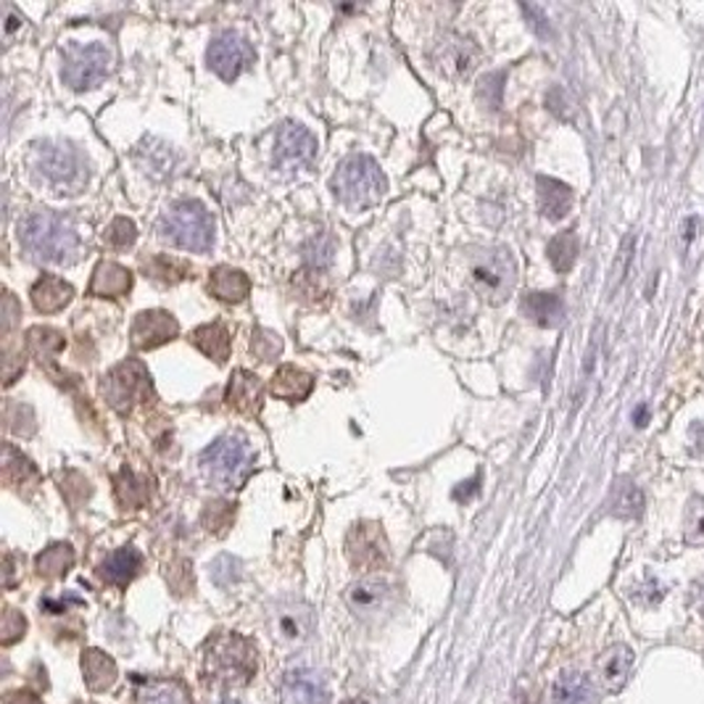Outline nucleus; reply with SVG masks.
Segmentation results:
<instances>
[{
	"label": "nucleus",
	"mask_w": 704,
	"mask_h": 704,
	"mask_svg": "<svg viewBox=\"0 0 704 704\" xmlns=\"http://www.w3.org/2000/svg\"><path fill=\"white\" fill-rule=\"evenodd\" d=\"M19 241H22L24 252L32 259L45 264H72L77 262L79 248V233L74 230L64 216L53 212H35L24 216L19 222Z\"/></svg>",
	"instance_id": "nucleus-1"
},
{
	"label": "nucleus",
	"mask_w": 704,
	"mask_h": 704,
	"mask_svg": "<svg viewBox=\"0 0 704 704\" xmlns=\"http://www.w3.org/2000/svg\"><path fill=\"white\" fill-rule=\"evenodd\" d=\"M201 470L214 489H243V483H246L248 476L254 472V451L246 433L233 430L225 433L222 438H216V441L201 454Z\"/></svg>",
	"instance_id": "nucleus-2"
},
{
	"label": "nucleus",
	"mask_w": 704,
	"mask_h": 704,
	"mask_svg": "<svg viewBox=\"0 0 704 704\" xmlns=\"http://www.w3.org/2000/svg\"><path fill=\"white\" fill-rule=\"evenodd\" d=\"M203 670L222 686H246L256 675V649L238 633H220L203 647Z\"/></svg>",
	"instance_id": "nucleus-3"
},
{
	"label": "nucleus",
	"mask_w": 704,
	"mask_h": 704,
	"mask_svg": "<svg viewBox=\"0 0 704 704\" xmlns=\"http://www.w3.org/2000/svg\"><path fill=\"white\" fill-rule=\"evenodd\" d=\"M30 167L56 193H77L87 182V159L72 143H35Z\"/></svg>",
	"instance_id": "nucleus-4"
},
{
	"label": "nucleus",
	"mask_w": 704,
	"mask_h": 704,
	"mask_svg": "<svg viewBox=\"0 0 704 704\" xmlns=\"http://www.w3.org/2000/svg\"><path fill=\"white\" fill-rule=\"evenodd\" d=\"M159 238L185 252L203 254L214 246V220L199 201H180L161 216Z\"/></svg>",
	"instance_id": "nucleus-5"
},
{
	"label": "nucleus",
	"mask_w": 704,
	"mask_h": 704,
	"mask_svg": "<svg viewBox=\"0 0 704 704\" xmlns=\"http://www.w3.org/2000/svg\"><path fill=\"white\" fill-rule=\"evenodd\" d=\"M385 188H388V182H385V174L377 167V161L362 153L343 159L333 178V193L346 206L354 209H367L381 203Z\"/></svg>",
	"instance_id": "nucleus-6"
},
{
	"label": "nucleus",
	"mask_w": 704,
	"mask_h": 704,
	"mask_svg": "<svg viewBox=\"0 0 704 704\" xmlns=\"http://www.w3.org/2000/svg\"><path fill=\"white\" fill-rule=\"evenodd\" d=\"M470 280L489 303L510 299L514 282H518V267H514L512 254L499 246L478 248L476 254H470Z\"/></svg>",
	"instance_id": "nucleus-7"
},
{
	"label": "nucleus",
	"mask_w": 704,
	"mask_h": 704,
	"mask_svg": "<svg viewBox=\"0 0 704 704\" xmlns=\"http://www.w3.org/2000/svg\"><path fill=\"white\" fill-rule=\"evenodd\" d=\"M100 394L119 415H130L138 404H146L153 396L151 375H148L146 364L138 359H127L114 367L100 383Z\"/></svg>",
	"instance_id": "nucleus-8"
},
{
	"label": "nucleus",
	"mask_w": 704,
	"mask_h": 704,
	"mask_svg": "<svg viewBox=\"0 0 704 704\" xmlns=\"http://www.w3.org/2000/svg\"><path fill=\"white\" fill-rule=\"evenodd\" d=\"M114 56L106 45H70L64 53V70L61 77L72 90H90L104 83L111 72Z\"/></svg>",
	"instance_id": "nucleus-9"
},
{
	"label": "nucleus",
	"mask_w": 704,
	"mask_h": 704,
	"mask_svg": "<svg viewBox=\"0 0 704 704\" xmlns=\"http://www.w3.org/2000/svg\"><path fill=\"white\" fill-rule=\"evenodd\" d=\"M206 61L209 66H212L222 79H225V83H233V79H238L243 72L252 70L256 53L246 38L238 35V32L227 30V32H220V35L209 43Z\"/></svg>",
	"instance_id": "nucleus-10"
},
{
	"label": "nucleus",
	"mask_w": 704,
	"mask_h": 704,
	"mask_svg": "<svg viewBox=\"0 0 704 704\" xmlns=\"http://www.w3.org/2000/svg\"><path fill=\"white\" fill-rule=\"evenodd\" d=\"M349 562L359 570H381L388 565L391 546L383 527L377 523H359L349 531L346 538Z\"/></svg>",
	"instance_id": "nucleus-11"
},
{
	"label": "nucleus",
	"mask_w": 704,
	"mask_h": 704,
	"mask_svg": "<svg viewBox=\"0 0 704 704\" xmlns=\"http://www.w3.org/2000/svg\"><path fill=\"white\" fill-rule=\"evenodd\" d=\"M396 591L388 580L381 575H370V578L354 580L346 588V605L356 618L362 620H381L394 607Z\"/></svg>",
	"instance_id": "nucleus-12"
},
{
	"label": "nucleus",
	"mask_w": 704,
	"mask_h": 704,
	"mask_svg": "<svg viewBox=\"0 0 704 704\" xmlns=\"http://www.w3.org/2000/svg\"><path fill=\"white\" fill-rule=\"evenodd\" d=\"M480 61V49L470 38L444 35L433 49V66L446 79H465Z\"/></svg>",
	"instance_id": "nucleus-13"
},
{
	"label": "nucleus",
	"mask_w": 704,
	"mask_h": 704,
	"mask_svg": "<svg viewBox=\"0 0 704 704\" xmlns=\"http://www.w3.org/2000/svg\"><path fill=\"white\" fill-rule=\"evenodd\" d=\"M317 156V138L307 127L282 125L275 138V164L280 169H301L309 167Z\"/></svg>",
	"instance_id": "nucleus-14"
},
{
	"label": "nucleus",
	"mask_w": 704,
	"mask_h": 704,
	"mask_svg": "<svg viewBox=\"0 0 704 704\" xmlns=\"http://www.w3.org/2000/svg\"><path fill=\"white\" fill-rule=\"evenodd\" d=\"M178 333H180V324L172 314H169V311L151 309V311H140V314L135 317L130 341H132V349L153 351L164 346V343L169 341H174Z\"/></svg>",
	"instance_id": "nucleus-15"
},
{
	"label": "nucleus",
	"mask_w": 704,
	"mask_h": 704,
	"mask_svg": "<svg viewBox=\"0 0 704 704\" xmlns=\"http://www.w3.org/2000/svg\"><path fill=\"white\" fill-rule=\"evenodd\" d=\"M273 631L282 644H303L314 631V612L299 599L280 601L273 615Z\"/></svg>",
	"instance_id": "nucleus-16"
},
{
	"label": "nucleus",
	"mask_w": 704,
	"mask_h": 704,
	"mask_svg": "<svg viewBox=\"0 0 704 704\" xmlns=\"http://www.w3.org/2000/svg\"><path fill=\"white\" fill-rule=\"evenodd\" d=\"M328 683L317 670L301 668L290 670L282 679L280 700L282 704H324L328 702Z\"/></svg>",
	"instance_id": "nucleus-17"
},
{
	"label": "nucleus",
	"mask_w": 704,
	"mask_h": 704,
	"mask_svg": "<svg viewBox=\"0 0 704 704\" xmlns=\"http://www.w3.org/2000/svg\"><path fill=\"white\" fill-rule=\"evenodd\" d=\"M262 398H264V383L254 372L248 370H235L230 377L225 402L233 412L246 417H256L262 412Z\"/></svg>",
	"instance_id": "nucleus-18"
},
{
	"label": "nucleus",
	"mask_w": 704,
	"mask_h": 704,
	"mask_svg": "<svg viewBox=\"0 0 704 704\" xmlns=\"http://www.w3.org/2000/svg\"><path fill=\"white\" fill-rule=\"evenodd\" d=\"M633 652L626 644H612L599 654L597 660V681L605 692H620L631 679Z\"/></svg>",
	"instance_id": "nucleus-19"
},
{
	"label": "nucleus",
	"mask_w": 704,
	"mask_h": 704,
	"mask_svg": "<svg viewBox=\"0 0 704 704\" xmlns=\"http://www.w3.org/2000/svg\"><path fill=\"white\" fill-rule=\"evenodd\" d=\"M311 388H314V377L307 370L294 367V364H282L269 381V394L288 404L303 402L311 394Z\"/></svg>",
	"instance_id": "nucleus-20"
},
{
	"label": "nucleus",
	"mask_w": 704,
	"mask_h": 704,
	"mask_svg": "<svg viewBox=\"0 0 704 704\" xmlns=\"http://www.w3.org/2000/svg\"><path fill=\"white\" fill-rule=\"evenodd\" d=\"M554 704H599L597 683L580 670H565L554 681Z\"/></svg>",
	"instance_id": "nucleus-21"
},
{
	"label": "nucleus",
	"mask_w": 704,
	"mask_h": 704,
	"mask_svg": "<svg viewBox=\"0 0 704 704\" xmlns=\"http://www.w3.org/2000/svg\"><path fill=\"white\" fill-rule=\"evenodd\" d=\"M132 290V273L117 262H100L93 273L90 296L98 299H121Z\"/></svg>",
	"instance_id": "nucleus-22"
},
{
	"label": "nucleus",
	"mask_w": 704,
	"mask_h": 704,
	"mask_svg": "<svg viewBox=\"0 0 704 704\" xmlns=\"http://www.w3.org/2000/svg\"><path fill=\"white\" fill-rule=\"evenodd\" d=\"M32 303L40 314H56L64 307H70L74 299V288L56 275H43L30 290Z\"/></svg>",
	"instance_id": "nucleus-23"
},
{
	"label": "nucleus",
	"mask_w": 704,
	"mask_h": 704,
	"mask_svg": "<svg viewBox=\"0 0 704 704\" xmlns=\"http://www.w3.org/2000/svg\"><path fill=\"white\" fill-rule=\"evenodd\" d=\"M209 290H212L220 301L241 303L252 294V280H248V275L241 273V269L225 267V264H222V267L212 269V275H209Z\"/></svg>",
	"instance_id": "nucleus-24"
},
{
	"label": "nucleus",
	"mask_w": 704,
	"mask_h": 704,
	"mask_svg": "<svg viewBox=\"0 0 704 704\" xmlns=\"http://www.w3.org/2000/svg\"><path fill=\"white\" fill-rule=\"evenodd\" d=\"M114 491H117V502L121 510H140L151 499V483H148V478L138 476L127 465L114 476Z\"/></svg>",
	"instance_id": "nucleus-25"
},
{
	"label": "nucleus",
	"mask_w": 704,
	"mask_h": 704,
	"mask_svg": "<svg viewBox=\"0 0 704 704\" xmlns=\"http://www.w3.org/2000/svg\"><path fill=\"white\" fill-rule=\"evenodd\" d=\"M83 673L87 689L96 694H104L117 683V662L106 652H100V649H87L83 654Z\"/></svg>",
	"instance_id": "nucleus-26"
},
{
	"label": "nucleus",
	"mask_w": 704,
	"mask_h": 704,
	"mask_svg": "<svg viewBox=\"0 0 704 704\" xmlns=\"http://www.w3.org/2000/svg\"><path fill=\"white\" fill-rule=\"evenodd\" d=\"M140 565H143L140 552L132 550V546H125V550L114 552L111 557H108L104 565L98 567V575H100V580H106V584H111V586H127L135 578V575H138Z\"/></svg>",
	"instance_id": "nucleus-27"
},
{
	"label": "nucleus",
	"mask_w": 704,
	"mask_h": 704,
	"mask_svg": "<svg viewBox=\"0 0 704 704\" xmlns=\"http://www.w3.org/2000/svg\"><path fill=\"white\" fill-rule=\"evenodd\" d=\"M538 206L546 220H562L573 209V191L565 182L552 178H538Z\"/></svg>",
	"instance_id": "nucleus-28"
},
{
	"label": "nucleus",
	"mask_w": 704,
	"mask_h": 704,
	"mask_svg": "<svg viewBox=\"0 0 704 704\" xmlns=\"http://www.w3.org/2000/svg\"><path fill=\"white\" fill-rule=\"evenodd\" d=\"M26 346L40 362V367L56 377V356L64 349V335L53 328H30L26 330Z\"/></svg>",
	"instance_id": "nucleus-29"
},
{
	"label": "nucleus",
	"mask_w": 704,
	"mask_h": 704,
	"mask_svg": "<svg viewBox=\"0 0 704 704\" xmlns=\"http://www.w3.org/2000/svg\"><path fill=\"white\" fill-rule=\"evenodd\" d=\"M523 314L541 328H557L565 317V303L557 294H527L523 299Z\"/></svg>",
	"instance_id": "nucleus-30"
},
{
	"label": "nucleus",
	"mask_w": 704,
	"mask_h": 704,
	"mask_svg": "<svg viewBox=\"0 0 704 704\" xmlns=\"http://www.w3.org/2000/svg\"><path fill=\"white\" fill-rule=\"evenodd\" d=\"M191 341L195 349L203 351L209 359H214L216 364H225L230 359V333L225 324H201V328L193 330Z\"/></svg>",
	"instance_id": "nucleus-31"
},
{
	"label": "nucleus",
	"mask_w": 704,
	"mask_h": 704,
	"mask_svg": "<svg viewBox=\"0 0 704 704\" xmlns=\"http://www.w3.org/2000/svg\"><path fill=\"white\" fill-rule=\"evenodd\" d=\"M38 467L11 444L3 446V480L11 489H22L26 483H38Z\"/></svg>",
	"instance_id": "nucleus-32"
},
{
	"label": "nucleus",
	"mask_w": 704,
	"mask_h": 704,
	"mask_svg": "<svg viewBox=\"0 0 704 704\" xmlns=\"http://www.w3.org/2000/svg\"><path fill=\"white\" fill-rule=\"evenodd\" d=\"M138 704H191V694L180 681H148L138 689Z\"/></svg>",
	"instance_id": "nucleus-33"
},
{
	"label": "nucleus",
	"mask_w": 704,
	"mask_h": 704,
	"mask_svg": "<svg viewBox=\"0 0 704 704\" xmlns=\"http://www.w3.org/2000/svg\"><path fill=\"white\" fill-rule=\"evenodd\" d=\"M143 269L153 280L167 282V286H178V282L193 277L191 264L174 259V256H151V259L143 262Z\"/></svg>",
	"instance_id": "nucleus-34"
},
{
	"label": "nucleus",
	"mask_w": 704,
	"mask_h": 704,
	"mask_svg": "<svg viewBox=\"0 0 704 704\" xmlns=\"http://www.w3.org/2000/svg\"><path fill=\"white\" fill-rule=\"evenodd\" d=\"M72 565H74V550L70 544H51L49 550H45L43 554H38V559H35L38 573L49 580L66 575L72 570Z\"/></svg>",
	"instance_id": "nucleus-35"
},
{
	"label": "nucleus",
	"mask_w": 704,
	"mask_h": 704,
	"mask_svg": "<svg viewBox=\"0 0 704 704\" xmlns=\"http://www.w3.org/2000/svg\"><path fill=\"white\" fill-rule=\"evenodd\" d=\"M301 254H303V262H307L311 269H324L335 259V241L330 238L328 233L314 235V238L303 243Z\"/></svg>",
	"instance_id": "nucleus-36"
},
{
	"label": "nucleus",
	"mask_w": 704,
	"mask_h": 704,
	"mask_svg": "<svg viewBox=\"0 0 704 704\" xmlns=\"http://www.w3.org/2000/svg\"><path fill=\"white\" fill-rule=\"evenodd\" d=\"M575 256H578V238H575L573 230L554 235V241L550 243V259L554 264V269H557V273H567L575 264Z\"/></svg>",
	"instance_id": "nucleus-37"
},
{
	"label": "nucleus",
	"mask_w": 704,
	"mask_h": 704,
	"mask_svg": "<svg viewBox=\"0 0 704 704\" xmlns=\"http://www.w3.org/2000/svg\"><path fill=\"white\" fill-rule=\"evenodd\" d=\"M609 506H612V514H618V518H636L641 512V506H644V497H641V491L633 483L622 480V483L615 486Z\"/></svg>",
	"instance_id": "nucleus-38"
},
{
	"label": "nucleus",
	"mask_w": 704,
	"mask_h": 704,
	"mask_svg": "<svg viewBox=\"0 0 704 704\" xmlns=\"http://www.w3.org/2000/svg\"><path fill=\"white\" fill-rule=\"evenodd\" d=\"M106 246L117 248V252H121V248H130L135 241H138V227H135L132 220H127V216H117V220L111 222L104 235Z\"/></svg>",
	"instance_id": "nucleus-39"
},
{
	"label": "nucleus",
	"mask_w": 704,
	"mask_h": 704,
	"mask_svg": "<svg viewBox=\"0 0 704 704\" xmlns=\"http://www.w3.org/2000/svg\"><path fill=\"white\" fill-rule=\"evenodd\" d=\"M254 354L259 356V362H273L275 356H280L282 351V338L273 333V330H254V341H252Z\"/></svg>",
	"instance_id": "nucleus-40"
},
{
	"label": "nucleus",
	"mask_w": 704,
	"mask_h": 704,
	"mask_svg": "<svg viewBox=\"0 0 704 704\" xmlns=\"http://www.w3.org/2000/svg\"><path fill=\"white\" fill-rule=\"evenodd\" d=\"M235 518V506L227 502H212L203 510V525L214 533H225Z\"/></svg>",
	"instance_id": "nucleus-41"
},
{
	"label": "nucleus",
	"mask_w": 704,
	"mask_h": 704,
	"mask_svg": "<svg viewBox=\"0 0 704 704\" xmlns=\"http://www.w3.org/2000/svg\"><path fill=\"white\" fill-rule=\"evenodd\" d=\"M26 631V620L22 612H17L13 607H6L3 612V626H0V636H3V644H13L19 641Z\"/></svg>",
	"instance_id": "nucleus-42"
},
{
	"label": "nucleus",
	"mask_w": 704,
	"mask_h": 704,
	"mask_svg": "<svg viewBox=\"0 0 704 704\" xmlns=\"http://www.w3.org/2000/svg\"><path fill=\"white\" fill-rule=\"evenodd\" d=\"M238 575H241V562L227 557V554L225 557L216 559L212 565V578H214L216 586H230L233 580H238Z\"/></svg>",
	"instance_id": "nucleus-43"
},
{
	"label": "nucleus",
	"mask_w": 704,
	"mask_h": 704,
	"mask_svg": "<svg viewBox=\"0 0 704 704\" xmlns=\"http://www.w3.org/2000/svg\"><path fill=\"white\" fill-rule=\"evenodd\" d=\"M502 83H504L502 72L489 74V77L480 83V98H486V104H489V96H493V108H499V104H502Z\"/></svg>",
	"instance_id": "nucleus-44"
},
{
	"label": "nucleus",
	"mask_w": 704,
	"mask_h": 704,
	"mask_svg": "<svg viewBox=\"0 0 704 704\" xmlns=\"http://www.w3.org/2000/svg\"><path fill=\"white\" fill-rule=\"evenodd\" d=\"M22 370H24V356L13 354L11 346H6V385H13L17 375H22Z\"/></svg>",
	"instance_id": "nucleus-45"
},
{
	"label": "nucleus",
	"mask_w": 704,
	"mask_h": 704,
	"mask_svg": "<svg viewBox=\"0 0 704 704\" xmlns=\"http://www.w3.org/2000/svg\"><path fill=\"white\" fill-rule=\"evenodd\" d=\"M3 11H6V40H11L13 32H17V26L24 24V17L13 9V6H3Z\"/></svg>",
	"instance_id": "nucleus-46"
},
{
	"label": "nucleus",
	"mask_w": 704,
	"mask_h": 704,
	"mask_svg": "<svg viewBox=\"0 0 704 704\" xmlns=\"http://www.w3.org/2000/svg\"><path fill=\"white\" fill-rule=\"evenodd\" d=\"M6 330H11V324L17 322V317H22V309L17 307V299L11 294H6Z\"/></svg>",
	"instance_id": "nucleus-47"
},
{
	"label": "nucleus",
	"mask_w": 704,
	"mask_h": 704,
	"mask_svg": "<svg viewBox=\"0 0 704 704\" xmlns=\"http://www.w3.org/2000/svg\"><path fill=\"white\" fill-rule=\"evenodd\" d=\"M6 704H43L32 692H13L6 696Z\"/></svg>",
	"instance_id": "nucleus-48"
},
{
	"label": "nucleus",
	"mask_w": 704,
	"mask_h": 704,
	"mask_svg": "<svg viewBox=\"0 0 704 704\" xmlns=\"http://www.w3.org/2000/svg\"><path fill=\"white\" fill-rule=\"evenodd\" d=\"M633 419H636V425H647V419H649V409H647V406H639V409H636Z\"/></svg>",
	"instance_id": "nucleus-49"
},
{
	"label": "nucleus",
	"mask_w": 704,
	"mask_h": 704,
	"mask_svg": "<svg viewBox=\"0 0 704 704\" xmlns=\"http://www.w3.org/2000/svg\"><path fill=\"white\" fill-rule=\"evenodd\" d=\"M696 607H700V612L704 615V580L696 586Z\"/></svg>",
	"instance_id": "nucleus-50"
},
{
	"label": "nucleus",
	"mask_w": 704,
	"mask_h": 704,
	"mask_svg": "<svg viewBox=\"0 0 704 704\" xmlns=\"http://www.w3.org/2000/svg\"><path fill=\"white\" fill-rule=\"evenodd\" d=\"M346 704H367V702H362V700H351V702H346Z\"/></svg>",
	"instance_id": "nucleus-51"
},
{
	"label": "nucleus",
	"mask_w": 704,
	"mask_h": 704,
	"mask_svg": "<svg viewBox=\"0 0 704 704\" xmlns=\"http://www.w3.org/2000/svg\"><path fill=\"white\" fill-rule=\"evenodd\" d=\"M222 704H241V702H235V700H225Z\"/></svg>",
	"instance_id": "nucleus-52"
},
{
	"label": "nucleus",
	"mask_w": 704,
	"mask_h": 704,
	"mask_svg": "<svg viewBox=\"0 0 704 704\" xmlns=\"http://www.w3.org/2000/svg\"><path fill=\"white\" fill-rule=\"evenodd\" d=\"M700 531H702V533H704V520H702V523H700Z\"/></svg>",
	"instance_id": "nucleus-53"
}]
</instances>
